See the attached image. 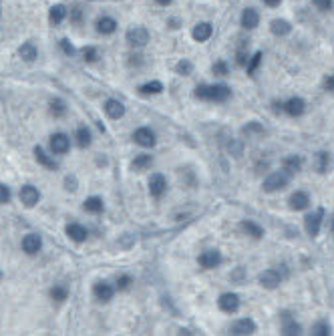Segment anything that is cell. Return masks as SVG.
Instances as JSON below:
<instances>
[{
	"label": "cell",
	"mask_w": 334,
	"mask_h": 336,
	"mask_svg": "<svg viewBox=\"0 0 334 336\" xmlns=\"http://www.w3.org/2000/svg\"><path fill=\"white\" fill-rule=\"evenodd\" d=\"M288 183H290V175L282 169V171H274V173H270V175L264 179V185H262V187H264V191H268V194H274V191L284 189Z\"/></svg>",
	"instance_id": "6da1fadb"
},
{
	"label": "cell",
	"mask_w": 334,
	"mask_h": 336,
	"mask_svg": "<svg viewBox=\"0 0 334 336\" xmlns=\"http://www.w3.org/2000/svg\"><path fill=\"white\" fill-rule=\"evenodd\" d=\"M127 42L131 46H137V49H141V46H145L149 42V32L143 28V26H135V28H129L127 30Z\"/></svg>",
	"instance_id": "7a4b0ae2"
},
{
	"label": "cell",
	"mask_w": 334,
	"mask_h": 336,
	"mask_svg": "<svg viewBox=\"0 0 334 336\" xmlns=\"http://www.w3.org/2000/svg\"><path fill=\"white\" fill-rule=\"evenodd\" d=\"M229 87L227 85H208V97L206 101H214V103H223L229 99Z\"/></svg>",
	"instance_id": "3957f363"
},
{
	"label": "cell",
	"mask_w": 334,
	"mask_h": 336,
	"mask_svg": "<svg viewBox=\"0 0 334 336\" xmlns=\"http://www.w3.org/2000/svg\"><path fill=\"white\" fill-rule=\"evenodd\" d=\"M322 216H324V210H322V208H318L314 214H308V216H306V220H304V225H306V231H308V235L316 237V235L320 233Z\"/></svg>",
	"instance_id": "277c9868"
},
{
	"label": "cell",
	"mask_w": 334,
	"mask_h": 336,
	"mask_svg": "<svg viewBox=\"0 0 334 336\" xmlns=\"http://www.w3.org/2000/svg\"><path fill=\"white\" fill-rule=\"evenodd\" d=\"M218 304H220V308H222L223 312L233 314V312H237V308H240V296L233 294V292H225V294L220 296Z\"/></svg>",
	"instance_id": "5b68a950"
},
{
	"label": "cell",
	"mask_w": 334,
	"mask_h": 336,
	"mask_svg": "<svg viewBox=\"0 0 334 336\" xmlns=\"http://www.w3.org/2000/svg\"><path fill=\"white\" fill-rule=\"evenodd\" d=\"M133 139H135L137 145H141V147H153L155 145V133L151 129H147V127L137 129L133 133Z\"/></svg>",
	"instance_id": "8992f818"
},
{
	"label": "cell",
	"mask_w": 334,
	"mask_h": 336,
	"mask_svg": "<svg viewBox=\"0 0 334 336\" xmlns=\"http://www.w3.org/2000/svg\"><path fill=\"white\" fill-rule=\"evenodd\" d=\"M198 262H200V266H202L204 270H214V268L220 266L222 254H220L218 250H208V252H204V254L198 258Z\"/></svg>",
	"instance_id": "52a82bcc"
},
{
	"label": "cell",
	"mask_w": 334,
	"mask_h": 336,
	"mask_svg": "<svg viewBox=\"0 0 334 336\" xmlns=\"http://www.w3.org/2000/svg\"><path fill=\"white\" fill-rule=\"evenodd\" d=\"M40 200V194H38V189L32 187V185H22L20 187V202L26 206V208H34Z\"/></svg>",
	"instance_id": "ba28073f"
},
{
	"label": "cell",
	"mask_w": 334,
	"mask_h": 336,
	"mask_svg": "<svg viewBox=\"0 0 334 336\" xmlns=\"http://www.w3.org/2000/svg\"><path fill=\"white\" fill-rule=\"evenodd\" d=\"M167 189V179L161 175V173H153L151 179H149V194L153 198H161Z\"/></svg>",
	"instance_id": "9c48e42d"
},
{
	"label": "cell",
	"mask_w": 334,
	"mask_h": 336,
	"mask_svg": "<svg viewBox=\"0 0 334 336\" xmlns=\"http://www.w3.org/2000/svg\"><path fill=\"white\" fill-rule=\"evenodd\" d=\"M69 147H71V141H69V137L65 133H55L51 137V149H53V153L63 155V153L69 151Z\"/></svg>",
	"instance_id": "30bf717a"
},
{
	"label": "cell",
	"mask_w": 334,
	"mask_h": 336,
	"mask_svg": "<svg viewBox=\"0 0 334 336\" xmlns=\"http://www.w3.org/2000/svg\"><path fill=\"white\" fill-rule=\"evenodd\" d=\"M254 332H256V322L252 318H240L231 326V334H235V336H246V334H254Z\"/></svg>",
	"instance_id": "8fae6325"
},
{
	"label": "cell",
	"mask_w": 334,
	"mask_h": 336,
	"mask_svg": "<svg viewBox=\"0 0 334 336\" xmlns=\"http://www.w3.org/2000/svg\"><path fill=\"white\" fill-rule=\"evenodd\" d=\"M40 248H42V239H40V235H36V233H28V235H24V239H22V250H24L28 256L38 254V252H40Z\"/></svg>",
	"instance_id": "7c38bea8"
},
{
	"label": "cell",
	"mask_w": 334,
	"mask_h": 336,
	"mask_svg": "<svg viewBox=\"0 0 334 336\" xmlns=\"http://www.w3.org/2000/svg\"><path fill=\"white\" fill-rule=\"evenodd\" d=\"M300 332H302L300 324H298L288 312H284V314H282V334H286V336H294V334H300Z\"/></svg>",
	"instance_id": "4fadbf2b"
},
{
	"label": "cell",
	"mask_w": 334,
	"mask_h": 336,
	"mask_svg": "<svg viewBox=\"0 0 334 336\" xmlns=\"http://www.w3.org/2000/svg\"><path fill=\"white\" fill-rule=\"evenodd\" d=\"M304 109H306V103L300 97H292V99H288L284 103V111L288 113L290 117H300L304 113Z\"/></svg>",
	"instance_id": "5bb4252c"
},
{
	"label": "cell",
	"mask_w": 334,
	"mask_h": 336,
	"mask_svg": "<svg viewBox=\"0 0 334 336\" xmlns=\"http://www.w3.org/2000/svg\"><path fill=\"white\" fill-rule=\"evenodd\" d=\"M258 280H260V284L264 288H268V290H274V288L280 286V274L276 270H264Z\"/></svg>",
	"instance_id": "9a60e30c"
},
{
	"label": "cell",
	"mask_w": 334,
	"mask_h": 336,
	"mask_svg": "<svg viewBox=\"0 0 334 336\" xmlns=\"http://www.w3.org/2000/svg\"><path fill=\"white\" fill-rule=\"evenodd\" d=\"M93 294L97 296L99 300H103V302H109L113 298V288L107 282H97L93 286Z\"/></svg>",
	"instance_id": "2e32d148"
},
{
	"label": "cell",
	"mask_w": 334,
	"mask_h": 336,
	"mask_svg": "<svg viewBox=\"0 0 334 336\" xmlns=\"http://www.w3.org/2000/svg\"><path fill=\"white\" fill-rule=\"evenodd\" d=\"M308 204H310V198H308V194H304V191H296V194L290 196V210H294V212L306 210Z\"/></svg>",
	"instance_id": "e0dca14e"
},
{
	"label": "cell",
	"mask_w": 334,
	"mask_h": 336,
	"mask_svg": "<svg viewBox=\"0 0 334 336\" xmlns=\"http://www.w3.org/2000/svg\"><path fill=\"white\" fill-rule=\"evenodd\" d=\"M212 32H214V28H212V24H210V22H200V24H196V26H194L192 36H194V40L204 42V40H208V38L212 36Z\"/></svg>",
	"instance_id": "ac0fdd59"
},
{
	"label": "cell",
	"mask_w": 334,
	"mask_h": 336,
	"mask_svg": "<svg viewBox=\"0 0 334 336\" xmlns=\"http://www.w3.org/2000/svg\"><path fill=\"white\" fill-rule=\"evenodd\" d=\"M105 113H107L111 119H121V117L125 115V105H123L121 101H117V99H109V101L105 103Z\"/></svg>",
	"instance_id": "d6986e66"
},
{
	"label": "cell",
	"mask_w": 334,
	"mask_h": 336,
	"mask_svg": "<svg viewBox=\"0 0 334 336\" xmlns=\"http://www.w3.org/2000/svg\"><path fill=\"white\" fill-rule=\"evenodd\" d=\"M258 22H260V14H258L256 8H246V10L242 12V26H244V28L252 30V28L258 26Z\"/></svg>",
	"instance_id": "ffe728a7"
},
{
	"label": "cell",
	"mask_w": 334,
	"mask_h": 336,
	"mask_svg": "<svg viewBox=\"0 0 334 336\" xmlns=\"http://www.w3.org/2000/svg\"><path fill=\"white\" fill-rule=\"evenodd\" d=\"M302 169V157L300 155H288L284 159V171L288 175H294Z\"/></svg>",
	"instance_id": "44dd1931"
},
{
	"label": "cell",
	"mask_w": 334,
	"mask_h": 336,
	"mask_svg": "<svg viewBox=\"0 0 334 336\" xmlns=\"http://www.w3.org/2000/svg\"><path fill=\"white\" fill-rule=\"evenodd\" d=\"M67 235L73 239V242H83V239H87L89 233L81 224H69L67 225Z\"/></svg>",
	"instance_id": "7402d4cb"
},
{
	"label": "cell",
	"mask_w": 334,
	"mask_h": 336,
	"mask_svg": "<svg viewBox=\"0 0 334 336\" xmlns=\"http://www.w3.org/2000/svg\"><path fill=\"white\" fill-rule=\"evenodd\" d=\"M270 30H272V34H276V36H286V34H288V32L292 30V26H290V22H288V20L276 18V20H272Z\"/></svg>",
	"instance_id": "603a6c76"
},
{
	"label": "cell",
	"mask_w": 334,
	"mask_h": 336,
	"mask_svg": "<svg viewBox=\"0 0 334 336\" xmlns=\"http://www.w3.org/2000/svg\"><path fill=\"white\" fill-rule=\"evenodd\" d=\"M115 28H117V22L111 16H103L97 20V30L101 34H111V32H115Z\"/></svg>",
	"instance_id": "cb8c5ba5"
},
{
	"label": "cell",
	"mask_w": 334,
	"mask_h": 336,
	"mask_svg": "<svg viewBox=\"0 0 334 336\" xmlns=\"http://www.w3.org/2000/svg\"><path fill=\"white\" fill-rule=\"evenodd\" d=\"M18 55H20V59L22 61H26V63H32L34 59H36V46L32 44V42H24L20 49H18Z\"/></svg>",
	"instance_id": "d4e9b609"
},
{
	"label": "cell",
	"mask_w": 334,
	"mask_h": 336,
	"mask_svg": "<svg viewBox=\"0 0 334 336\" xmlns=\"http://www.w3.org/2000/svg\"><path fill=\"white\" fill-rule=\"evenodd\" d=\"M151 163H153V157H151V155H137V157L133 159L131 167H133L135 171H145V169L151 167Z\"/></svg>",
	"instance_id": "484cf974"
},
{
	"label": "cell",
	"mask_w": 334,
	"mask_h": 336,
	"mask_svg": "<svg viewBox=\"0 0 334 336\" xmlns=\"http://www.w3.org/2000/svg\"><path fill=\"white\" fill-rule=\"evenodd\" d=\"M83 208L89 214H101L103 212V200L101 198H87L85 204H83Z\"/></svg>",
	"instance_id": "4316f807"
},
{
	"label": "cell",
	"mask_w": 334,
	"mask_h": 336,
	"mask_svg": "<svg viewBox=\"0 0 334 336\" xmlns=\"http://www.w3.org/2000/svg\"><path fill=\"white\" fill-rule=\"evenodd\" d=\"M34 157H36V161H38L40 165L49 167V169H57V163H55V159H51L49 155H46L42 147H34Z\"/></svg>",
	"instance_id": "83f0119b"
},
{
	"label": "cell",
	"mask_w": 334,
	"mask_h": 336,
	"mask_svg": "<svg viewBox=\"0 0 334 336\" xmlns=\"http://www.w3.org/2000/svg\"><path fill=\"white\" fill-rule=\"evenodd\" d=\"M65 16H67V8H65L63 4L53 6L51 12H49V20H51L53 24H61V22L65 20Z\"/></svg>",
	"instance_id": "f1b7e54d"
},
{
	"label": "cell",
	"mask_w": 334,
	"mask_h": 336,
	"mask_svg": "<svg viewBox=\"0 0 334 336\" xmlns=\"http://www.w3.org/2000/svg\"><path fill=\"white\" fill-rule=\"evenodd\" d=\"M242 229L248 233V235H252V237H256V239H260L262 235H264V229L258 225V224H254V222H250V220H246V222H242Z\"/></svg>",
	"instance_id": "f546056e"
},
{
	"label": "cell",
	"mask_w": 334,
	"mask_h": 336,
	"mask_svg": "<svg viewBox=\"0 0 334 336\" xmlns=\"http://www.w3.org/2000/svg\"><path fill=\"white\" fill-rule=\"evenodd\" d=\"M328 167H330V153L320 151V153L316 155V171H318V173H326Z\"/></svg>",
	"instance_id": "4dcf8cb0"
},
{
	"label": "cell",
	"mask_w": 334,
	"mask_h": 336,
	"mask_svg": "<svg viewBox=\"0 0 334 336\" xmlns=\"http://www.w3.org/2000/svg\"><path fill=\"white\" fill-rule=\"evenodd\" d=\"M143 95H157V93H161L163 91V85L159 83V81H151V83H145V85H141V89H139Z\"/></svg>",
	"instance_id": "1f68e13d"
},
{
	"label": "cell",
	"mask_w": 334,
	"mask_h": 336,
	"mask_svg": "<svg viewBox=\"0 0 334 336\" xmlns=\"http://www.w3.org/2000/svg\"><path fill=\"white\" fill-rule=\"evenodd\" d=\"M75 137H77V143H79L81 147H89L91 145V133H89L87 127H79Z\"/></svg>",
	"instance_id": "d6a6232c"
},
{
	"label": "cell",
	"mask_w": 334,
	"mask_h": 336,
	"mask_svg": "<svg viewBox=\"0 0 334 336\" xmlns=\"http://www.w3.org/2000/svg\"><path fill=\"white\" fill-rule=\"evenodd\" d=\"M51 298L57 300V302H65L69 298V290L65 286H53L51 288Z\"/></svg>",
	"instance_id": "836d02e7"
},
{
	"label": "cell",
	"mask_w": 334,
	"mask_h": 336,
	"mask_svg": "<svg viewBox=\"0 0 334 336\" xmlns=\"http://www.w3.org/2000/svg\"><path fill=\"white\" fill-rule=\"evenodd\" d=\"M65 111H67L65 101H61V99H53V101H51V115H55V117H63V115H65Z\"/></svg>",
	"instance_id": "e575fe53"
},
{
	"label": "cell",
	"mask_w": 334,
	"mask_h": 336,
	"mask_svg": "<svg viewBox=\"0 0 334 336\" xmlns=\"http://www.w3.org/2000/svg\"><path fill=\"white\" fill-rule=\"evenodd\" d=\"M312 334L314 336H328L330 334V324L328 322H316L312 326Z\"/></svg>",
	"instance_id": "d590c367"
},
{
	"label": "cell",
	"mask_w": 334,
	"mask_h": 336,
	"mask_svg": "<svg viewBox=\"0 0 334 336\" xmlns=\"http://www.w3.org/2000/svg\"><path fill=\"white\" fill-rule=\"evenodd\" d=\"M99 59V55H97V51H95V46H85L83 49V61L85 63H95Z\"/></svg>",
	"instance_id": "8d00e7d4"
},
{
	"label": "cell",
	"mask_w": 334,
	"mask_h": 336,
	"mask_svg": "<svg viewBox=\"0 0 334 336\" xmlns=\"http://www.w3.org/2000/svg\"><path fill=\"white\" fill-rule=\"evenodd\" d=\"M260 63H262V53H256V55L250 59V63L246 65V67H248V75H254V73L258 71Z\"/></svg>",
	"instance_id": "74e56055"
},
{
	"label": "cell",
	"mask_w": 334,
	"mask_h": 336,
	"mask_svg": "<svg viewBox=\"0 0 334 336\" xmlns=\"http://www.w3.org/2000/svg\"><path fill=\"white\" fill-rule=\"evenodd\" d=\"M175 71L179 73V75H192V71H194V67H192V63H189V61H179L177 63V67H175Z\"/></svg>",
	"instance_id": "f35d334b"
},
{
	"label": "cell",
	"mask_w": 334,
	"mask_h": 336,
	"mask_svg": "<svg viewBox=\"0 0 334 336\" xmlns=\"http://www.w3.org/2000/svg\"><path fill=\"white\" fill-rule=\"evenodd\" d=\"M214 73L220 75V77H225V75H227V65H225L223 61H218V63L214 65Z\"/></svg>",
	"instance_id": "ab89813d"
},
{
	"label": "cell",
	"mask_w": 334,
	"mask_h": 336,
	"mask_svg": "<svg viewBox=\"0 0 334 336\" xmlns=\"http://www.w3.org/2000/svg\"><path fill=\"white\" fill-rule=\"evenodd\" d=\"M312 2L318 10H330L332 8V0H312Z\"/></svg>",
	"instance_id": "60d3db41"
},
{
	"label": "cell",
	"mask_w": 334,
	"mask_h": 336,
	"mask_svg": "<svg viewBox=\"0 0 334 336\" xmlns=\"http://www.w3.org/2000/svg\"><path fill=\"white\" fill-rule=\"evenodd\" d=\"M8 200H10V189L0 183V204H6Z\"/></svg>",
	"instance_id": "b9f144b4"
},
{
	"label": "cell",
	"mask_w": 334,
	"mask_h": 336,
	"mask_svg": "<svg viewBox=\"0 0 334 336\" xmlns=\"http://www.w3.org/2000/svg\"><path fill=\"white\" fill-rule=\"evenodd\" d=\"M61 49H63V51H65V55H69V57H71V55H75V46H73V44H71V40H67V38H63V40H61Z\"/></svg>",
	"instance_id": "7bdbcfd3"
},
{
	"label": "cell",
	"mask_w": 334,
	"mask_h": 336,
	"mask_svg": "<svg viewBox=\"0 0 334 336\" xmlns=\"http://www.w3.org/2000/svg\"><path fill=\"white\" fill-rule=\"evenodd\" d=\"M129 286H131V278H129V276H121V278L117 280V288H119V290H127Z\"/></svg>",
	"instance_id": "ee69618b"
},
{
	"label": "cell",
	"mask_w": 334,
	"mask_h": 336,
	"mask_svg": "<svg viewBox=\"0 0 334 336\" xmlns=\"http://www.w3.org/2000/svg\"><path fill=\"white\" fill-rule=\"evenodd\" d=\"M196 97H198V99H202V101H206V97H208V85H200V87H196Z\"/></svg>",
	"instance_id": "f6af8a7d"
},
{
	"label": "cell",
	"mask_w": 334,
	"mask_h": 336,
	"mask_svg": "<svg viewBox=\"0 0 334 336\" xmlns=\"http://www.w3.org/2000/svg\"><path fill=\"white\" fill-rule=\"evenodd\" d=\"M324 89L334 93V75H328V77L324 79Z\"/></svg>",
	"instance_id": "bcb514c9"
},
{
	"label": "cell",
	"mask_w": 334,
	"mask_h": 336,
	"mask_svg": "<svg viewBox=\"0 0 334 336\" xmlns=\"http://www.w3.org/2000/svg\"><path fill=\"white\" fill-rule=\"evenodd\" d=\"M252 131H262V127H260L256 121H252L250 125H246V127H244V133H252Z\"/></svg>",
	"instance_id": "7dc6e473"
},
{
	"label": "cell",
	"mask_w": 334,
	"mask_h": 336,
	"mask_svg": "<svg viewBox=\"0 0 334 336\" xmlns=\"http://www.w3.org/2000/svg\"><path fill=\"white\" fill-rule=\"evenodd\" d=\"M81 16H83L81 8H73V12H71V20H73V22H81Z\"/></svg>",
	"instance_id": "c3c4849f"
},
{
	"label": "cell",
	"mask_w": 334,
	"mask_h": 336,
	"mask_svg": "<svg viewBox=\"0 0 334 336\" xmlns=\"http://www.w3.org/2000/svg\"><path fill=\"white\" fill-rule=\"evenodd\" d=\"M75 185H77V181H75V177H73V179H71V177H67V189H69V191H75V189H77Z\"/></svg>",
	"instance_id": "681fc988"
},
{
	"label": "cell",
	"mask_w": 334,
	"mask_h": 336,
	"mask_svg": "<svg viewBox=\"0 0 334 336\" xmlns=\"http://www.w3.org/2000/svg\"><path fill=\"white\" fill-rule=\"evenodd\" d=\"M282 2V0H264V4H268V6H278Z\"/></svg>",
	"instance_id": "f907efd6"
},
{
	"label": "cell",
	"mask_w": 334,
	"mask_h": 336,
	"mask_svg": "<svg viewBox=\"0 0 334 336\" xmlns=\"http://www.w3.org/2000/svg\"><path fill=\"white\" fill-rule=\"evenodd\" d=\"M157 4H161V6H167V4H171V0H155Z\"/></svg>",
	"instance_id": "816d5d0a"
},
{
	"label": "cell",
	"mask_w": 334,
	"mask_h": 336,
	"mask_svg": "<svg viewBox=\"0 0 334 336\" xmlns=\"http://www.w3.org/2000/svg\"><path fill=\"white\" fill-rule=\"evenodd\" d=\"M330 229L334 231V218H332V222H330Z\"/></svg>",
	"instance_id": "f5cc1de1"
}]
</instances>
